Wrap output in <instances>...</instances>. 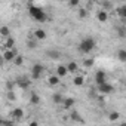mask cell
Instances as JSON below:
<instances>
[{
  "label": "cell",
  "instance_id": "obj_1",
  "mask_svg": "<svg viewBox=\"0 0 126 126\" xmlns=\"http://www.w3.org/2000/svg\"><path fill=\"white\" fill-rule=\"evenodd\" d=\"M95 47V39L92 37H85L80 43H79V50L82 53H91Z\"/></svg>",
  "mask_w": 126,
  "mask_h": 126
},
{
  "label": "cell",
  "instance_id": "obj_7",
  "mask_svg": "<svg viewBox=\"0 0 126 126\" xmlns=\"http://www.w3.org/2000/svg\"><path fill=\"white\" fill-rule=\"evenodd\" d=\"M105 77H107V74H105L102 70H98V71L95 73V82H96V85H99V83H102V82H107Z\"/></svg>",
  "mask_w": 126,
  "mask_h": 126
},
{
  "label": "cell",
  "instance_id": "obj_36",
  "mask_svg": "<svg viewBox=\"0 0 126 126\" xmlns=\"http://www.w3.org/2000/svg\"><path fill=\"white\" fill-rule=\"evenodd\" d=\"M120 2H123V0H120Z\"/></svg>",
  "mask_w": 126,
  "mask_h": 126
},
{
  "label": "cell",
  "instance_id": "obj_6",
  "mask_svg": "<svg viewBox=\"0 0 126 126\" xmlns=\"http://www.w3.org/2000/svg\"><path fill=\"white\" fill-rule=\"evenodd\" d=\"M15 55H16V52H15V49L12 47V49H5V52H3V59L6 61V62H9V61H12L14 58H15Z\"/></svg>",
  "mask_w": 126,
  "mask_h": 126
},
{
  "label": "cell",
  "instance_id": "obj_27",
  "mask_svg": "<svg viewBox=\"0 0 126 126\" xmlns=\"http://www.w3.org/2000/svg\"><path fill=\"white\" fill-rule=\"evenodd\" d=\"M83 65H85V67H92V65H94V59H92V58H91V59H85V61H83Z\"/></svg>",
  "mask_w": 126,
  "mask_h": 126
},
{
  "label": "cell",
  "instance_id": "obj_25",
  "mask_svg": "<svg viewBox=\"0 0 126 126\" xmlns=\"http://www.w3.org/2000/svg\"><path fill=\"white\" fill-rule=\"evenodd\" d=\"M36 46H37V42H36V40H28V42H27V47H28V49H34Z\"/></svg>",
  "mask_w": 126,
  "mask_h": 126
},
{
  "label": "cell",
  "instance_id": "obj_9",
  "mask_svg": "<svg viewBox=\"0 0 126 126\" xmlns=\"http://www.w3.org/2000/svg\"><path fill=\"white\" fill-rule=\"evenodd\" d=\"M11 116H12L14 119H16V120H19V119L24 116V110H22V108H14V110L11 111Z\"/></svg>",
  "mask_w": 126,
  "mask_h": 126
},
{
  "label": "cell",
  "instance_id": "obj_4",
  "mask_svg": "<svg viewBox=\"0 0 126 126\" xmlns=\"http://www.w3.org/2000/svg\"><path fill=\"white\" fill-rule=\"evenodd\" d=\"M15 83H16L21 89H28V88H30V85H31L30 79H27V77H18Z\"/></svg>",
  "mask_w": 126,
  "mask_h": 126
},
{
  "label": "cell",
  "instance_id": "obj_30",
  "mask_svg": "<svg viewBox=\"0 0 126 126\" xmlns=\"http://www.w3.org/2000/svg\"><path fill=\"white\" fill-rule=\"evenodd\" d=\"M119 116H120V114H119L117 111H113V113L110 114V120H117V119H119Z\"/></svg>",
  "mask_w": 126,
  "mask_h": 126
},
{
  "label": "cell",
  "instance_id": "obj_22",
  "mask_svg": "<svg viewBox=\"0 0 126 126\" xmlns=\"http://www.w3.org/2000/svg\"><path fill=\"white\" fill-rule=\"evenodd\" d=\"M117 56H119V59H120L122 62H125V61H126V50H125V49H120V50L117 52Z\"/></svg>",
  "mask_w": 126,
  "mask_h": 126
},
{
  "label": "cell",
  "instance_id": "obj_26",
  "mask_svg": "<svg viewBox=\"0 0 126 126\" xmlns=\"http://www.w3.org/2000/svg\"><path fill=\"white\" fill-rule=\"evenodd\" d=\"M111 2H108V0H104L102 2V8H104V11H107V9H111Z\"/></svg>",
  "mask_w": 126,
  "mask_h": 126
},
{
  "label": "cell",
  "instance_id": "obj_29",
  "mask_svg": "<svg viewBox=\"0 0 126 126\" xmlns=\"http://www.w3.org/2000/svg\"><path fill=\"white\" fill-rule=\"evenodd\" d=\"M68 3H70V6H71V8H76V6H79L80 0H68Z\"/></svg>",
  "mask_w": 126,
  "mask_h": 126
},
{
  "label": "cell",
  "instance_id": "obj_3",
  "mask_svg": "<svg viewBox=\"0 0 126 126\" xmlns=\"http://www.w3.org/2000/svg\"><path fill=\"white\" fill-rule=\"evenodd\" d=\"M43 71H45V68H43L42 64H34V65L31 67V79H33V80H39V79L42 77Z\"/></svg>",
  "mask_w": 126,
  "mask_h": 126
},
{
  "label": "cell",
  "instance_id": "obj_24",
  "mask_svg": "<svg viewBox=\"0 0 126 126\" xmlns=\"http://www.w3.org/2000/svg\"><path fill=\"white\" fill-rule=\"evenodd\" d=\"M79 18H80V19H85V18H86V9L79 8Z\"/></svg>",
  "mask_w": 126,
  "mask_h": 126
},
{
  "label": "cell",
  "instance_id": "obj_31",
  "mask_svg": "<svg viewBox=\"0 0 126 126\" xmlns=\"http://www.w3.org/2000/svg\"><path fill=\"white\" fill-rule=\"evenodd\" d=\"M71 119H73V120H76V122H77V120H80L79 113H77V111H73V113H71Z\"/></svg>",
  "mask_w": 126,
  "mask_h": 126
},
{
  "label": "cell",
  "instance_id": "obj_21",
  "mask_svg": "<svg viewBox=\"0 0 126 126\" xmlns=\"http://www.w3.org/2000/svg\"><path fill=\"white\" fill-rule=\"evenodd\" d=\"M12 61L15 62L16 65H22V64H24V58H22L21 55H15V58H14Z\"/></svg>",
  "mask_w": 126,
  "mask_h": 126
},
{
  "label": "cell",
  "instance_id": "obj_5",
  "mask_svg": "<svg viewBox=\"0 0 126 126\" xmlns=\"http://www.w3.org/2000/svg\"><path fill=\"white\" fill-rule=\"evenodd\" d=\"M98 91L101 94H111L113 92V86L110 83H107V82H102V83L98 85Z\"/></svg>",
  "mask_w": 126,
  "mask_h": 126
},
{
  "label": "cell",
  "instance_id": "obj_10",
  "mask_svg": "<svg viewBox=\"0 0 126 126\" xmlns=\"http://www.w3.org/2000/svg\"><path fill=\"white\" fill-rule=\"evenodd\" d=\"M34 36H36L37 40H45V39H46V31L42 30V28H37V30L34 31Z\"/></svg>",
  "mask_w": 126,
  "mask_h": 126
},
{
  "label": "cell",
  "instance_id": "obj_15",
  "mask_svg": "<svg viewBox=\"0 0 126 126\" xmlns=\"http://www.w3.org/2000/svg\"><path fill=\"white\" fill-rule=\"evenodd\" d=\"M0 36L9 37V36H11V30H9V27H6V25H2V27H0Z\"/></svg>",
  "mask_w": 126,
  "mask_h": 126
},
{
  "label": "cell",
  "instance_id": "obj_20",
  "mask_svg": "<svg viewBox=\"0 0 126 126\" xmlns=\"http://www.w3.org/2000/svg\"><path fill=\"white\" fill-rule=\"evenodd\" d=\"M30 102L34 104V105H37V104L40 102V96L36 95V94H31V96H30Z\"/></svg>",
  "mask_w": 126,
  "mask_h": 126
},
{
  "label": "cell",
  "instance_id": "obj_13",
  "mask_svg": "<svg viewBox=\"0 0 126 126\" xmlns=\"http://www.w3.org/2000/svg\"><path fill=\"white\" fill-rule=\"evenodd\" d=\"M14 45H15V40L9 36V37H6V40H5V49H12L14 47Z\"/></svg>",
  "mask_w": 126,
  "mask_h": 126
},
{
  "label": "cell",
  "instance_id": "obj_18",
  "mask_svg": "<svg viewBox=\"0 0 126 126\" xmlns=\"http://www.w3.org/2000/svg\"><path fill=\"white\" fill-rule=\"evenodd\" d=\"M62 99H64V96L61 94H53V96H52V101L55 104H62Z\"/></svg>",
  "mask_w": 126,
  "mask_h": 126
},
{
  "label": "cell",
  "instance_id": "obj_8",
  "mask_svg": "<svg viewBox=\"0 0 126 126\" xmlns=\"http://www.w3.org/2000/svg\"><path fill=\"white\" fill-rule=\"evenodd\" d=\"M67 73H68L67 65H58L56 67V76L58 77H64V76H67Z\"/></svg>",
  "mask_w": 126,
  "mask_h": 126
},
{
  "label": "cell",
  "instance_id": "obj_28",
  "mask_svg": "<svg viewBox=\"0 0 126 126\" xmlns=\"http://www.w3.org/2000/svg\"><path fill=\"white\" fill-rule=\"evenodd\" d=\"M8 99L9 101H15V94H14V91L11 89V91H8Z\"/></svg>",
  "mask_w": 126,
  "mask_h": 126
},
{
  "label": "cell",
  "instance_id": "obj_17",
  "mask_svg": "<svg viewBox=\"0 0 126 126\" xmlns=\"http://www.w3.org/2000/svg\"><path fill=\"white\" fill-rule=\"evenodd\" d=\"M117 14H119V16H120L122 19H125V18H126V6H125V5L119 6V9H117Z\"/></svg>",
  "mask_w": 126,
  "mask_h": 126
},
{
  "label": "cell",
  "instance_id": "obj_35",
  "mask_svg": "<svg viewBox=\"0 0 126 126\" xmlns=\"http://www.w3.org/2000/svg\"><path fill=\"white\" fill-rule=\"evenodd\" d=\"M59 2H67V0H59Z\"/></svg>",
  "mask_w": 126,
  "mask_h": 126
},
{
  "label": "cell",
  "instance_id": "obj_32",
  "mask_svg": "<svg viewBox=\"0 0 126 126\" xmlns=\"http://www.w3.org/2000/svg\"><path fill=\"white\" fill-rule=\"evenodd\" d=\"M119 34H120V37H125V28H123V27L119 28Z\"/></svg>",
  "mask_w": 126,
  "mask_h": 126
},
{
  "label": "cell",
  "instance_id": "obj_11",
  "mask_svg": "<svg viewBox=\"0 0 126 126\" xmlns=\"http://www.w3.org/2000/svg\"><path fill=\"white\" fill-rule=\"evenodd\" d=\"M96 18H98L99 22H105V21L108 19V14H107V11H99L98 15H96Z\"/></svg>",
  "mask_w": 126,
  "mask_h": 126
},
{
  "label": "cell",
  "instance_id": "obj_14",
  "mask_svg": "<svg viewBox=\"0 0 126 126\" xmlns=\"http://www.w3.org/2000/svg\"><path fill=\"white\" fill-rule=\"evenodd\" d=\"M47 82H49L50 86H56V85L59 83V77H58L56 74H55V76H49V77H47Z\"/></svg>",
  "mask_w": 126,
  "mask_h": 126
},
{
  "label": "cell",
  "instance_id": "obj_33",
  "mask_svg": "<svg viewBox=\"0 0 126 126\" xmlns=\"http://www.w3.org/2000/svg\"><path fill=\"white\" fill-rule=\"evenodd\" d=\"M6 88H8V91H11V89L14 88V83H12V82H9V83H6Z\"/></svg>",
  "mask_w": 126,
  "mask_h": 126
},
{
  "label": "cell",
  "instance_id": "obj_19",
  "mask_svg": "<svg viewBox=\"0 0 126 126\" xmlns=\"http://www.w3.org/2000/svg\"><path fill=\"white\" fill-rule=\"evenodd\" d=\"M73 83H74L76 86H82V85L85 83V79H83V76H77V77H74Z\"/></svg>",
  "mask_w": 126,
  "mask_h": 126
},
{
  "label": "cell",
  "instance_id": "obj_16",
  "mask_svg": "<svg viewBox=\"0 0 126 126\" xmlns=\"http://www.w3.org/2000/svg\"><path fill=\"white\" fill-rule=\"evenodd\" d=\"M77 68H79V65H77V62H74V61H71V62H68V64H67V70L71 71V73L77 71Z\"/></svg>",
  "mask_w": 126,
  "mask_h": 126
},
{
  "label": "cell",
  "instance_id": "obj_23",
  "mask_svg": "<svg viewBox=\"0 0 126 126\" xmlns=\"http://www.w3.org/2000/svg\"><path fill=\"white\" fill-rule=\"evenodd\" d=\"M47 55H49L50 59H56V58H59V52H58V50H49Z\"/></svg>",
  "mask_w": 126,
  "mask_h": 126
},
{
  "label": "cell",
  "instance_id": "obj_2",
  "mask_svg": "<svg viewBox=\"0 0 126 126\" xmlns=\"http://www.w3.org/2000/svg\"><path fill=\"white\" fill-rule=\"evenodd\" d=\"M28 14H30L36 21H39V22H45V21L47 19V16H46V14L43 12V9L37 8V6H33V5H30V8H28Z\"/></svg>",
  "mask_w": 126,
  "mask_h": 126
},
{
  "label": "cell",
  "instance_id": "obj_12",
  "mask_svg": "<svg viewBox=\"0 0 126 126\" xmlns=\"http://www.w3.org/2000/svg\"><path fill=\"white\" fill-rule=\"evenodd\" d=\"M62 105H64V108H70L74 105V98H64L62 99Z\"/></svg>",
  "mask_w": 126,
  "mask_h": 126
},
{
  "label": "cell",
  "instance_id": "obj_34",
  "mask_svg": "<svg viewBox=\"0 0 126 126\" xmlns=\"http://www.w3.org/2000/svg\"><path fill=\"white\" fill-rule=\"evenodd\" d=\"M3 122H5V120H3L2 117H0V125H3Z\"/></svg>",
  "mask_w": 126,
  "mask_h": 126
}]
</instances>
